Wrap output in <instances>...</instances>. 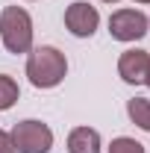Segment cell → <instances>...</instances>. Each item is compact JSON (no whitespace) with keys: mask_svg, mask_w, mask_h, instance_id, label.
Returning a JSON list of instances; mask_svg holds the SVG:
<instances>
[{"mask_svg":"<svg viewBox=\"0 0 150 153\" xmlns=\"http://www.w3.org/2000/svg\"><path fill=\"white\" fill-rule=\"evenodd\" d=\"M127 115L135 127H141L144 133H150V100L147 97H132L127 100Z\"/></svg>","mask_w":150,"mask_h":153,"instance_id":"8","label":"cell"},{"mask_svg":"<svg viewBox=\"0 0 150 153\" xmlns=\"http://www.w3.org/2000/svg\"><path fill=\"white\" fill-rule=\"evenodd\" d=\"M68 74V59L59 47L41 44L33 47L27 56V76L36 88H56Z\"/></svg>","mask_w":150,"mask_h":153,"instance_id":"1","label":"cell"},{"mask_svg":"<svg viewBox=\"0 0 150 153\" xmlns=\"http://www.w3.org/2000/svg\"><path fill=\"white\" fill-rule=\"evenodd\" d=\"M103 3H121V0H103Z\"/></svg>","mask_w":150,"mask_h":153,"instance_id":"13","label":"cell"},{"mask_svg":"<svg viewBox=\"0 0 150 153\" xmlns=\"http://www.w3.org/2000/svg\"><path fill=\"white\" fill-rule=\"evenodd\" d=\"M0 153H15V147H12V135L6 133V130H0Z\"/></svg>","mask_w":150,"mask_h":153,"instance_id":"11","label":"cell"},{"mask_svg":"<svg viewBox=\"0 0 150 153\" xmlns=\"http://www.w3.org/2000/svg\"><path fill=\"white\" fill-rule=\"evenodd\" d=\"M0 38L9 53H30L33 50V18L21 6H6L0 12Z\"/></svg>","mask_w":150,"mask_h":153,"instance_id":"2","label":"cell"},{"mask_svg":"<svg viewBox=\"0 0 150 153\" xmlns=\"http://www.w3.org/2000/svg\"><path fill=\"white\" fill-rule=\"evenodd\" d=\"M147 24H150V18H147Z\"/></svg>","mask_w":150,"mask_h":153,"instance_id":"15","label":"cell"},{"mask_svg":"<svg viewBox=\"0 0 150 153\" xmlns=\"http://www.w3.org/2000/svg\"><path fill=\"white\" fill-rule=\"evenodd\" d=\"M9 135H12L15 153H50V147H53V130L36 118L18 121Z\"/></svg>","mask_w":150,"mask_h":153,"instance_id":"3","label":"cell"},{"mask_svg":"<svg viewBox=\"0 0 150 153\" xmlns=\"http://www.w3.org/2000/svg\"><path fill=\"white\" fill-rule=\"evenodd\" d=\"M147 65H150V53L147 50H138L130 47L124 50L118 59V74L127 85H144V76H147Z\"/></svg>","mask_w":150,"mask_h":153,"instance_id":"6","label":"cell"},{"mask_svg":"<svg viewBox=\"0 0 150 153\" xmlns=\"http://www.w3.org/2000/svg\"><path fill=\"white\" fill-rule=\"evenodd\" d=\"M65 27L76 38H91L97 33V27H100V12L85 0H74L65 9Z\"/></svg>","mask_w":150,"mask_h":153,"instance_id":"5","label":"cell"},{"mask_svg":"<svg viewBox=\"0 0 150 153\" xmlns=\"http://www.w3.org/2000/svg\"><path fill=\"white\" fill-rule=\"evenodd\" d=\"M147 30V15L138 9H118L109 15V36L115 41H138Z\"/></svg>","mask_w":150,"mask_h":153,"instance_id":"4","label":"cell"},{"mask_svg":"<svg viewBox=\"0 0 150 153\" xmlns=\"http://www.w3.org/2000/svg\"><path fill=\"white\" fill-rule=\"evenodd\" d=\"M18 97H21L18 82H15V79H12L9 74H0V112L12 109V106L18 103Z\"/></svg>","mask_w":150,"mask_h":153,"instance_id":"9","label":"cell"},{"mask_svg":"<svg viewBox=\"0 0 150 153\" xmlns=\"http://www.w3.org/2000/svg\"><path fill=\"white\" fill-rule=\"evenodd\" d=\"M135 3H150V0H135Z\"/></svg>","mask_w":150,"mask_h":153,"instance_id":"14","label":"cell"},{"mask_svg":"<svg viewBox=\"0 0 150 153\" xmlns=\"http://www.w3.org/2000/svg\"><path fill=\"white\" fill-rule=\"evenodd\" d=\"M144 85L150 88V65H147V76H144Z\"/></svg>","mask_w":150,"mask_h":153,"instance_id":"12","label":"cell"},{"mask_svg":"<svg viewBox=\"0 0 150 153\" xmlns=\"http://www.w3.org/2000/svg\"><path fill=\"white\" fill-rule=\"evenodd\" d=\"M109 153H144V144L135 141V138H130V135H118V138H112V144H109Z\"/></svg>","mask_w":150,"mask_h":153,"instance_id":"10","label":"cell"},{"mask_svg":"<svg viewBox=\"0 0 150 153\" xmlns=\"http://www.w3.org/2000/svg\"><path fill=\"white\" fill-rule=\"evenodd\" d=\"M68 153H100V133L94 127H74L68 133Z\"/></svg>","mask_w":150,"mask_h":153,"instance_id":"7","label":"cell"}]
</instances>
